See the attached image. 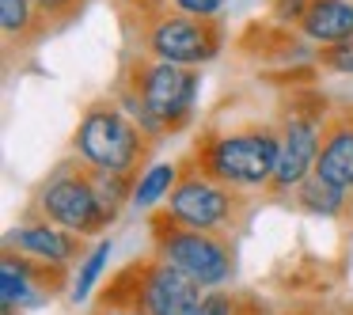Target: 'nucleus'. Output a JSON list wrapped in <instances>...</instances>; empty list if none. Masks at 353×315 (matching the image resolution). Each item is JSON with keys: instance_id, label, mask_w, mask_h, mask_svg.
I'll return each instance as SVG.
<instances>
[{"instance_id": "obj_21", "label": "nucleus", "mask_w": 353, "mask_h": 315, "mask_svg": "<svg viewBox=\"0 0 353 315\" xmlns=\"http://www.w3.org/2000/svg\"><path fill=\"white\" fill-rule=\"evenodd\" d=\"M77 4H80V0H34V8H39L42 16H50V19L72 16V12H77Z\"/></svg>"}, {"instance_id": "obj_20", "label": "nucleus", "mask_w": 353, "mask_h": 315, "mask_svg": "<svg viewBox=\"0 0 353 315\" xmlns=\"http://www.w3.org/2000/svg\"><path fill=\"white\" fill-rule=\"evenodd\" d=\"M198 315H236V300L224 296V292H213V296L201 300Z\"/></svg>"}, {"instance_id": "obj_8", "label": "nucleus", "mask_w": 353, "mask_h": 315, "mask_svg": "<svg viewBox=\"0 0 353 315\" xmlns=\"http://www.w3.org/2000/svg\"><path fill=\"white\" fill-rule=\"evenodd\" d=\"M39 205H42V213H46V221L57 224V228H65V232H80V236H84V232H95V228L107 224L92 179L80 175V171H57V175L42 186Z\"/></svg>"}, {"instance_id": "obj_12", "label": "nucleus", "mask_w": 353, "mask_h": 315, "mask_svg": "<svg viewBox=\"0 0 353 315\" xmlns=\"http://www.w3.org/2000/svg\"><path fill=\"white\" fill-rule=\"evenodd\" d=\"M8 247H19V251L27 254H39V258L54 262V266H61V262L77 258V243H72V236L65 228H57V224H23V228L12 232Z\"/></svg>"}, {"instance_id": "obj_10", "label": "nucleus", "mask_w": 353, "mask_h": 315, "mask_svg": "<svg viewBox=\"0 0 353 315\" xmlns=\"http://www.w3.org/2000/svg\"><path fill=\"white\" fill-rule=\"evenodd\" d=\"M296 27L323 50L342 46L353 39V0H307Z\"/></svg>"}, {"instance_id": "obj_22", "label": "nucleus", "mask_w": 353, "mask_h": 315, "mask_svg": "<svg viewBox=\"0 0 353 315\" xmlns=\"http://www.w3.org/2000/svg\"><path fill=\"white\" fill-rule=\"evenodd\" d=\"M110 315H137V312H110Z\"/></svg>"}, {"instance_id": "obj_19", "label": "nucleus", "mask_w": 353, "mask_h": 315, "mask_svg": "<svg viewBox=\"0 0 353 315\" xmlns=\"http://www.w3.org/2000/svg\"><path fill=\"white\" fill-rule=\"evenodd\" d=\"M168 4H175L179 16H194V19H213L224 8V0H168Z\"/></svg>"}, {"instance_id": "obj_5", "label": "nucleus", "mask_w": 353, "mask_h": 315, "mask_svg": "<svg viewBox=\"0 0 353 315\" xmlns=\"http://www.w3.org/2000/svg\"><path fill=\"white\" fill-rule=\"evenodd\" d=\"M224 31L213 19H194V16H163L148 27V54L152 61H168L179 69H194V65H205L221 54Z\"/></svg>"}, {"instance_id": "obj_11", "label": "nucleus", "mask_w": 353, "mask_h": 315, "mask_svg": "<svg viewBox=\"0 0 353 315\" xmlns=\"http://www.w3.org/2000/svg\"><path fill=\"white\" fill-rule=\"evenodd\" d=\"M312 175L327 179L338 190H353V118H338L323 133V148Z\"/></svg>"}, {"instance_id": "obj_14", "label": "nucleus", "mask_w": 353, "mask_h": 315, "mask_svg": "<svg viewBox=\"0 0 353 315\" xmlns=\"http://www.w3.org/2000/svg\"><path fill=\"white\" fill-rule=\"evenodd\" d=\"M31 262L16 258V254H4V262H0V300H4V312H12L16 304H23L27 296H31Z\"/></svg>"}, {"instance_id": "obj_2", "label": "nucleus", "mask_w": 353, "mask_h": 315, "mask_svg": "<svg viewBox=\"0 0 353 315\" xmlns=\"http://www.w3.org/2000/svg\"><path fill=\"white\" fill-rule=\"evenodd\" d=\"M198 72L179 69L168 61H145L133 77V122H141L148 133H168L190 122L198 103Z\"/></svg>"}, {"instance_id": "obj_15", "label": "nucleus", "mask_w": 353, "mask_h": 315, "mask_svg": "<svg viewBox=\"0 0 353 315\" xmlns=\"http://www.w3.org/2000/svg\"><path fill=\"white\" fill-rule=\"evenodd\" d=\"M296 201L304 209H312V213L334 216V213H342V205H345V190L330 186L327 179H319V175H307L304 183L296 186Z\"/></svg>"}, {"instance_id": "obj_13", "label": "nucleus", "mask_w": 353, "mask_h": 315, "mask_svg": "<svg viewBox=\"0 0 353 315\" xmlns=\"http://www.w3.org/2000/svg\"><path fill=\"white\" fill-rule=\"evenodd\" d=\"M175 183H179V167H175V163H152V167L133 183V205H137V209H152L160 198H171Z\"/></svg>"}, {"instance_id": "obj_4", "label": "nucleus", "mask_w": 353, "mask_h": 315, "mask_svg": "<svg viewBox=\"0 0 353 315\" xmlns=\"http://www.w3.org/2000/svg\"><path fill=\"white\" fill-rule=\"evenodd\" d=\"M156 258L175 266L179 274L198 281L201 289H213V285L228 281L232 274V251L224 239H216L213 232L183 228L175 221L156 224Z\"/></svg>"}, {"instance_id": "obj_9", "label": "nucleus", "mask_w": 353, "mask_h": 315, "mask_svg": "<svg viewBox=\"0 0 353 315\" xmlns=\"http://www.w3.org/2000/svg\"><path fill=\"white\" fill-rule=\"evenodd\" d=\"M319 148H323L319 114H285L281 156H277V171H274V183L270 186H277V190H292V186H300L315 171Z\"/></svg>"}, {"instance_id": "obj_17", "label": "nucleus", "mask_w": 353, "mask_h": 315, "mask_svg": "<svg viewBox=\"0 0 353 315\" xmlns=\"http://www.w3.org/2000/svg\"><path fill=\"white\" fill-rule=\"evenodd\" d=\"M110 262V239H99V243L92 247V254H88L84 262H80V274H77V285H72V296L84 300L88 292L95 289V281H99L103 266Z\"/></svg>"}, {"instance_id": "obj_18", "label": "nucleus", "mask_w": 353, "mask_h": 315, "mask_svg": "<svg viewBox=\"0 0 353 315\" xmlns=\"http://www.w3.org/2000/svg\"><path fill=\"white\" fill-rule=\"evenodd\" d=\"M319 61L327 65V69H334V72H353V39L342 42V46H327L319 54Z\"/></svg>"}, {"instance_id": "obj_3", "label": "nucleus", "mask_w": 353, "mask_h": 315, "mask_svg": "<svg viewBox=\"0 0 353 315\" xmlns=\"http://www.w3.org/2000/svg\"><path fill=\"white\" fill-rule=\"evenodd\" d=\"M77 156L92 171H110V175H130L145 156V133L125 114L118 103H92L80 118V130L72 137Z\"/></svg>"}, {"instance_id": "obj_1", "label": "nucleus", "mask_w": 353, "mask_h": 315, "mask_svg": "<svg viewBox=\"0 0 353 315\" xmlns=\"http://www.w3.org/2000/svg\"><path fill=\"white\" fill-rule=\"evenodd\" d=\"M277 156H281V133L266 130V125H251V130H236L213 137L209 145H201L198 160L209 179L224 186H266L274 183Z\"/></svg>"}, {"instance_id": "obj_6", "label": "nucleus", "mask_w": 353, "mask_h": 315, "mask_svg": "<svg viewBox=\"0 0 353 315\" xmlns=\"http://www.w3.org/2000/svg\"><path fill=\"white\" fill-rule=\"evenodd\" d=\"M133 300L130 307L137 315H198L201 307V285L168 266L163 258L133 266Z\"/></svg>"}, {"instance_id": "obj_16", "label": "nucleus", "mask_w": 353, "mask_h": 315, "mask_svg": "<svg viewBox=\"0 0 353 315\" xmlns=\"http://www.w3.org/2000/svg\"><path fill=\"white\" fill-rule=\"evenodd\" d=\"M34 23H39L34 0H0V27H4V39H27V34H34Z\"/></svg>"}, {"instance_id": "obj_7", "label": "nucleus", "mask_w": 353, "mask_h": 315, "mask_svg": "<svg viewBox=\"0 0 353 315\" xmlns=\"http://www.w3.org/2000/svg\"><path fill=\"white\" fill-rule=\"evenodd\" d=\"M232 205L236 201L224 183L209 179L205 171H186V175H179L168 198V221L194 232H216L221 224L232 221Z\"/></svg>"}]
</instances>
